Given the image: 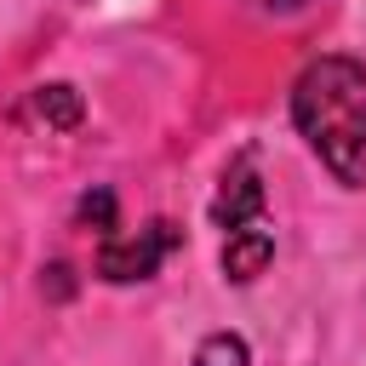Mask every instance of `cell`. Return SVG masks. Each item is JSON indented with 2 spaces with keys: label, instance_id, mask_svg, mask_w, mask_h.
Returning a JSON list of instances; mask_svg holds the SVG:
<instances>
[{
  "label": "cell",
  "instance_id": "cell-1",
  "mask_svg": "<svg viewBox=\"0 0 366 366\" xmlns=\"http://www.w3.org/2000/svg\"><path fill=\"white\" fill-rule=\"evenodd\" d=\"M292 120L337 183L349 189L366 183V63L360 57H315L292 86Z\"/></svg>",
  "mask_w": 366,
  "mask_h": 366
},
{
  "label": "cell",
  "instance_id": "cell-2",
  "mask_svg": "<svg viewBox=\"0 0 366 366\" xmlns=\"http://www.w3.org/2000/svg\"><path fill=\"white\" fill-rule=\"evenodd\" d=\"M177 246H183V234H177L172 223H149V229H137V234H103V246H97V274L114 280V286L149 280Z\"/></svg>",
  "mask_w": 366,
  "mask_h": 366
},
{
  "label": "cell",
  "instance_id": "cell-3",
  "mask_svg": "<svg viewBox=\"0 0 366 366\" xmlns=\"http://www.w3.org/2000/svg\"><path fill=\"white\" fill-rule=\"evenodd\" d=\"M212 223L229 234V229H252V223H269L263 217V177L252 160H234L217 183V200H212Z\"/></svg>",
  "mask_w": 366,
  "mask_h": 366
},
{
  "label": "cell",
  "instance_id": "cell-4",
  "mask_svg": "<svg viewBox=\"0 0 366 366\" xmlns=\"http://www.w3.org/2000/svg\"><path fill=\"white\" fill-rule=\"evenodd\" d=\"M269 257H274V229L269 223H252V229H229L223 234V274L234 286L257 280L269 269Z\"/></svg>",
  "mask_w": 366,
  "mask_h": 366
},
{
  "label": "cell",
  "instance_id": "cell-5",
  "mask_svg": "<svg viewBox=\"0 0 366 366\" xmlns=\"http://www.w3.org/2000/svg\"><path fill=\"white\" fill-rule=\"evenodd\" d=\"M34 114L46 120V126H80V92L74 86H40L34 92Z\"/></svg>",
  "mask_w": 366,
  "mask_h": 366
},
{
  "label": "cell",
  "instance_id": "cell-6",
  "mask_svg": "<svg viewBox=\"0 0 366 366\" xmlns=\"http://www.w3.org/2000/svg\"><path fill=\"white\" fill-rule=\"evenodd\" d=\"M252 355H246V337H234V332H212L200 349H194V366H246Z\"/></svg>",
  "mask_w": 366,
  "mask_h": 366
},
{
  "label": "cell",
  "instance_id": "cell-7",
  "mask_svg": "<svg viewBox=\"0 0 366 366\" xmlns=\"http://www.w3.org/2000/svg\"><path fill=\"white\" fill-rule=\"evenodd\" d=\"M80 217H86V223H97L103 234H114V194H109V189L86 194V200H80Z\"/></svg>",
  "mask_w": 366,
  "mask_h": 366
},
{
  "label": "cell",
  "instance_id": "cell-8",
  "mask_svg": "<svg viewBox=\"0 0 366 366\" xmlns=\"http://www.w3.org/2000/svg\"><path fill=\"white\" fill-rule=\"evenodd\" d=\"M257 6H269V11H297V6H309V0H257Z\"/></svg>",
  "mask_w": 366,
  "mask_h": 366
}]
</instances>
